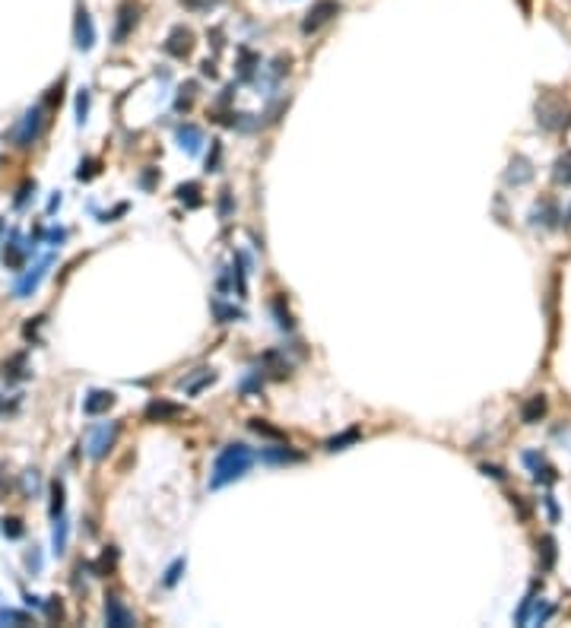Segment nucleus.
<instances>
[{
  "label": "nucleus",
  "mask_w": 571,
  "mask_h": 628,
  "mask_svg": "<svg viewBox=\"0 0 571 628\" xmlns=\"http://www.w3.org/2000/svg\"><path fill=\"white\" fill-rule=\"evenodd\" d=\"M251 463H254V450L247 448V444H241V441L226 444V448L216 454L213 476H209V488L216 492V488H222V486H228V482L241 479V476L251 469Z\"/></svg>",
  "instance_id": "obj_1"
},
{
  "label": "nucleus",
  "mask_w": 571,
  "mask_h": 628,
  "mask_svg": "<svg viewBox=\"0 0 571 628\" xmlns=\"http://www.w3.org/2000/svg\"><path fill=\"white\" fill-rule=\"evenodd\" d=\"M118 431H121L118 422H99L92 431H89V438H86V454L92 457V460H102V457L114 448Z\"/></svg>",
  "instance_id": "obj_2"
},
{
  "label": "nucleus",
  "mask_w": 571,
  "mask_h": 628,
  "mask_svg": "<svg viewBox=\"0 0 571 628\" xmlns=\"http://www.w3.org/2000/svg\"><path fill=\"white\" fill-rule=\"evenodd\" d=\"M42 124H44V108L42 105L29 108V111L23 114V121L13 127V143L23 146V149H29V146L38 140V133H42Z\"/></svg>",
  "instance_id": "obj_3"
},
{
  "label": "nucleus",
  "mask_w": 571,
  "mask_h": 628,
  "mask_svg": "<svg viewBox=\"0 0 571 628\" xmlns=\"http://www.w3.org/2000/svg\"><path fill=\"white\" fill-rule=\"evenodd\" d=\"M340 13V4L336 0H317L314 6H311L308 13H305V19H302V32L305 35H311V32H317L321 25H327L330 19Z\"/></svg>",
  "instance_id": "obj_4"
},
{
  "label": "nucleus",
  "mask_w": 571,
  "mask_h": 628,
  "mask_svg": "<svg viewBox=\"0 0 571 628\" xmlns=\"http://www.w3.org/2000/svg\"><path fill=\"white\" fill-rule=\"evenodd\" d=\"M105 625H111V628H133V625H137L133 612L124 606V600L114 596V593L105 596Z\"/></svg>",
  "instance_id": "obj_5"
},
{
  "label": "nucleus",
  "mask_w": 571,
  "mask_h": 628,
  "mask_svg": "<svg viewBox=\"0 0 571 628\" xmlns=\"http://www.w3.org/2000/svg\"><path fill=\"white\" fill-rule=\"evenodd\" d=\"M190 51H194V32L184 29V25H175V29L168 32V38H165V54L184 61Z\"/></svg>",
  "instance_id": "obj_6"
},
{
  "label": "nucleus",
  "mask_w": 571,
  "mask_h": 628,
  "mask_svg": "<svg viewBox=\"0 0 571 628\" xmlns=\"http://www.w3.org/2000/svg\"><path fill=\"white\" fill-rule=\"evenodd\" d=\"M73 42L80 51H89L95 44V25H92V16H89L86 6L76 10V23H73Z\"/></svg>",
  "instance_id": "obj_7"
},
{
  "label": "nucleus",
  "mask_w": 571,
  "mask_h": 628,
  "mask_svg": "<svg viewBox=\"0 0 571 628\" xmlns=\"http://www.w3.org/2000/svg\"><path fill=\"white\" fill-rule=\"evenodd\" d=\"M51 260H54V257H51V254H48V257H44V260H42V264H35V266H32V270H29V273H25V276H23V279H19V283H16V285H13V295H16V298H29V295H32V292H35V289H38V283H42V279H44V273H48Z\"/></svg>",
  "instance_id": "obj_8"
},
{
  "label": "nucleus",
  "mask_w": 571,
  "mask_h": 628,
  "mask_svg": "<svg viewBox=\"0 0 571 628\" xmlns=\"http://www.w3.org/2000/svg\"><path fill=\"white\" fill-rule=\"evenodd\" d=\"M25 257H29V247H25L23 235L13 232L10 241H6V247H4V266H10V270H19V266L25 264Z\"/></svg>",
  "instance_id": "obj_9"
},
{
  "label": "nucleus",
  "mask_w": 571,
  "mask_h": 628,
  "mask_svg": "<svg viewBox=\"0 0 571 628\" xmlns=\"http://www.w3.org/2000/svg\"><path fill=\"white\" fill-rule=\"evenodd\" d=\"M133 25H137V6L133 4H121L118 10V25H114V44H124V38L133 32Z\"/></svg>",
  "instance_id": "obj_10"
},
{
  "label": "nucleus",
  "mask_w": 571,
  "mask_h": 628,
  "mask_svg": "<svg viewBox=\"0 0 571 628\" xmlns=\"http://www.w3.org/2000/svg\"><path fill=\"white\" fill-rule=\"evenodd\" d=\"M114 406V393L111 390H89L86 400H82V412L86 416H102Z\"/></svg>",
  "instance_id": "obj_11"
},
{
  "label": "nucleus",
  "mask_w": 571,
  "mask_h": 628,
  "mask_svg": "<svg viewBox=\"0 0 571 628\" xmlns=\"http://www.w3.org/2000/svg\"><path fill=\"white\" fill-rule=\"evenodd\" d=\"M178 416H181V406L168 403V400H152L146 406V419L149 422H168V419H178Z\"/></svg>",
  "instance_id": "obj_12"
},
{
  "label": "nucleus",
  "mask_w": 571,
  "mask_h": 628,
  "mask_svg": "<svg viewBox=\"0 0 571 628\" xmlns=\"http://www.w3.org/2000/svg\"><path fill=\"white\" fill-rule=\"evenodd\" d=\"M530 178H533L530 162H527L524 156H514V162H511V168H508L505 181H508V184H514V187H520V184H527Z\"/></svg>",
  "instance_id": "obj_13"
},
{
  "label": "nucleus",
  "mask_w": 571,
  "mask_h": 628,
  "mask_svg": "<svg viewBox=\"0 0 571 628\" xmlns=\"http://www.w3.org/2000/svg\"><path fill=\"white\" fill-rule=\"evenodd\" d=\"M178 140H181V149H188L190 156H197V152H200V143H203V133H200V127L184 124V127H178Z\"/></svg>",
  "instance_id": "obj_14"
},
{
  "label": "nucleus",
  "mask_w": 571,
  "mask_h": 628,
  "mask_svg": "<svg viewBox=\"0 0 571 628\" xmlns=\"http://www.w3.org/2000/svg\"><path fill=\"white\" fill-rule=\"evenodd\" d=\"M543 416H546V397H543V393H533V397L524 403V410H520V419H524L527 425H533V422H539Z\"/></svg>",
  "instance_id": "obj_15"
},
{
  "label": "nucleus",
  "mask_w": 571,
  "mask_h": 628,
  "mask_svg": "<svg viewBox=\"0 0 571 628\" xmlns=\"http://www.w3.org/2000/svg\"><path fill=\"white\" fill-rule=\"evenodd\" d=\"M539 124H543L546 130H558V127L568 124V118H565L562 108H549V105H543V108H539Z\"/></svg>",
  "instance_id": "obj_16"
},
{
  "label": "nucleus",
  "mask_w": 571,
  "mask_h": 628,
  "mask_svg": "<svg viewBox=\"0 0 571 628\" xmlns=\"http://www.w3.org/2000/svg\"><path fill=\"white\" fill-rule=\"evenodd\" d=\"M213 381H216L213 368H200V374H197V378H190V381H181V387H184V393H190V397H194V393H200L203 387L213 384Z\"/></svg>",
  "instance_id": "obj_17"
},
{
  "label": "nucleus",
  "mask_w": 571,
  "mask_h": 628,
  "mask_svg": "<svg viewBox=\"0 0 571 628\" xmlns=\"http://www.w3.org/2000/svg\"><path fill=\"white\" fill-rule=\"evenodd\" d=\"M260 457H264L266 463H298L302 460V454L292 450V448H266Z\"/></svg>",
  "instance_id": "obj_18"
},
{
  "label": "nucleus",
  "mask_w": 571,
  "mask_h": 628,
  "mask_svg": "<svg viewBox=\"0 0 571 628\" xmlns=\"http://www.w3.org/2000/svg\"><path fill=\"white\" fill-rule=\"evenodd\" d=\"M359 438H362L359 429H346V431H340V435L327 438V444H324V448H327V450H346L349 444H355Z\"/></svg>",
  "instance_id": "obj_19"
},
{
  "label": "nucleus",
  "mask_w": 571,
  "mask_h": 628,
  "mask_svg": "<svg viewBox=\"0 0 571 628\" xmlns=\"http://www.w3.org/2000/svg\"><path fill=\"white\" fill-rule=\"evenodd\" d=\"M67 536H70V524L61 514V517H54V533H51V543H54L57 555H63V549H67Z\"/></svg>",
  "instance_id": "obj_20"
},
{
  "label": "nucleus",
  "mask_w": 571,
  "mask_h": 628,
  "mask_svg": "<svg viewBox=\"0 0 571 628\" xmlns=\"http://www.w3.org/2000/svg\"><path fill=\"white\" fill-rule=\"evenodd\" d=\"M539 590H543V581H539V584H533V587H530V593H527L524 600H520V609H517V612H514V622H517V625H524V622L530 619V609H533V603H536V593H539Z\"/></svg>",
  "instance_id": "obj_21"
},
{
  "label": "nucleus",
  "mask_w": 571,
  "mask_h": 628,
  "mask_svg": "<svg viewBox=\"0 0 571 628\" xmlns=\"http://www.w3.org/2000/svg\"><path fill=\"white\" fill-rule=\"evenodd\" d=\"M251 431L254 435H264V438H273V441H286V431H279V429H273V425H266L264 419H251Z\"/></svg>",
  "instance_id": "obj_22"
},
{
  "label": "nucleus",
  "mask_w": 571,
  "mask_h": 628,
  "mask_svg": "<svg viewBox=\"0 0 571 628\" xmlns=\"http://www.w3.org/2000/svg\"><path fill=\"white\" fill-rule=\"evenodd\" d=\"M63 482L61 479H54L51 482V517H61L63 514Z\"/></svg>",
  "instance_id": "obj_23"
},
{
  "label": "nucleus",
  "mask_w": 571,
  "mask_h": 628,
  "mask_svg": "<svg viewBox=\"0 0 571 628\" xmlns=\"http://www.w3.org/2000/svg\"><path fill=\"white\" fill-rule=\"evenodd\" d=\"M32 615L29 612H19V609H0V625H29Z\"/></svg>",
  "instance_id": "obj_24"
},
{
  "label": "nucleus",
  "mask_w": 571,
  "mask_h": 628,
  "mask_svg": "<svg viewBox=\"0 0 571 628\" xmlns=\"http://www.w3.org/2000/svg\"><path fill=\"white\" fill-rule=\"evenodd\" d=\"M25 355H13L10 362H4V378L6 381H16V378H25Z\"/></svg>",
  "instance_id": "obj_25"
},
{
  "label": "nucleus",
  "mask_w": 571,
  "mask_h": 628,
  "mask_svg": "<svg viewBox=\"0 0 571 628\" xmlns=\"http://www.w3.org/2000/svg\"><path fill=\"white\" fill-rule=\"evenodd\" d=\"M555 181H558V184H565V187L571 184V149L555 162Z\"/></svg>",
  "instance_id": "obj_26"
},
{
  "label": "nucleus",
  "mask_w": 571,
  "mask_h": 628,
  "mask_svg": "<svg viewBox=\"0 0 571 628\" xmlns=\"http://www.w3.org/2000/svg\"><path fill=\"white\" fill-rule=\"evenodd\" d=\"M539 546H543V549H539V552H543V571H549L552 565H555V539L543 536V539H539Z\"/></svg>",
  "instance_id": "obj_27"
},
{
  "label": "nucleus",
  "mask_w": 571,
  "mask_h": 628,
  "mask_svg": "<svg viewBox=\"0 0 571 628\" xmlns=\"http://www.w3.org/2000/svg\"><path fill=\"white\" fill-rule=\"evenodd\" d=\"M213 311L222 324H232V321H241V317H245L238 308H228V304H222V302H213Z\"/></svg>",
  "instance_id": "obj_28"
},
{
  "label": "nucleus",
  "mask_w": 571,
  "mask_h": 628,
  "mask_svg": "<svg viewBox=\"0 0 571 628\" xmlns=\"http://www.w3.org/2000/svg\"><path fill=\"white\" fill-rule=\"evenodd\" d=\"M86 114H89V92L86 89H80V95H76V124H86Z\"/></svg>",
  "instance_id": "obj_29"
},
{
  "label": "nucleus",
  "mask_w": 571,
  "mask_h": 628,
  "mask_svg": "<svg viewBox=\"0 0 571 628\" xmlns=\"http://www.w3.org/2000/svg\"><path fill=\"white\" fill-rule=\"evenodd\" d=\"M197 184H181V187H178V200H188L190 207H200V197H197Z\"/></svg>",
  "instance_id": "obj_30"
},
{
  "label": "nucleus",
  "mask_w": 571,
  "mask_h": 628,
  "mask_svg": "<svg viewBox=\"0 0 571 628\" xmlns=\"http://www.w3.org/2000/svg\"><path fill=\"white\" fill-rule=\"evenodd\" d=\"M184 565H188L184 558H175V562H171V568L165 571V587H175L178 577H181V571H184Z\"/></svg>",
  "instance_id": "obj_31"
},
{
  "label": "nucleus",
  "mask_w": 571,
  "mask_h": 628,
  "mask_svg": "<svg viewBox=\"0 0 571 628\" xmlns=\"http://www.w3.org/2000/svg\"><path fill=\"white\" fill-rule=\"evenodd\" d=\"M273 314H276V324L283 330H292V314L289 311H283V298H276V302H273Z\"/></svg>",
  "instance_id": "obj_32"
},
{
  "label": "nucleus",
  "mask_w": 571,
  "mask_h": 628,
  "mask_svg": "<svg viewBox=\"0 0 571 628\" xmlns=\"http://www.w3.org/2000/svg\"><path fill=\"white\" fill-rule=\"evenodd\" d=\"M0 530H4V536H10V539H19V536H23V520H16V517H6V520H4V527H0Z\"/></svg>",
  "instance_id": "obj_33"
},
{
  "label": "nucleus",
  "mask_w": 571,
  "mask_h": 628,
  "mask_svg": "<svg viewBox=\"0 0 571 628\" xmlns=\"http://www.w3.org/2000/svg\"><path fill=\"white\" fill-rule=\"evenodd\" d=\"M533 479L536 482H555V469L546 467V463H539V467L533 469Z\"/></svg>",
  "instance_id": "obj_34"
},
{
  "label": "nucleus",
  "mask_w": 571,
  "mask_h": 628,
  "mask_svg": "<svg viewBox=\"0 0 571 628\" xmlns=\"http://www.w3.org/2000/svg\"><path fill=\"white\" fill-rule=\"evenodd\" d=\"M25 565H29V571H32V574H38V571H42V552H38L35 546H32V552H29V555H25Z\"/></svg>",
  "instance_id": "obj_35"
},
{
  "label": "nucleus",
  "mask_w": 571,
  "mask_h": 628,
  "mask_svg": "<svg viewBox=\"0 0 571 628\" xmlns=\"http://www.w3.org/2000/svg\"><path fill=\"white\" fill-rule=\"evenodd\" d=\"M29 194H35V184L25 181L23 187H19V197H16V207H25V200H29Z\"/></svg>",
  "instance_id": "obj_36"
},
{
  "label": "nucleus",
  "mask_w": 571,
  "mask_h": 628,
  "mask_svg": "<svg viewBox=\"0 0 571 628\" xmlns=\"http://www.w3.org/2000/svg\"><path fill=\"white\" fill-rule=\"evenodd\" d=\"M479 469H482V473H486V476H492V479H505V476H508L505 469H501V467H495V463H482Z\"/></svg>",
  "instance_id": "obj_37"
},
{
  "label": "nucleus",
  "mask_w": 571,
  "mask_h": 628,
  "mask_svg": "<svg viewBox=\"0 0 571 628\" xmlns=\"http://www.w3.org/2000/svg\"><path fill=\"white\" fill-rule=\"evenodd\" d=\"M552 612H555V606H543V609H536V612H533V622H536V625H546Z\"/></svg>",
  "instance_id": "obj_38"
},
{
  "label": "nucleus",
  "mask_w": 571,
  "mask_h": 628,
  "mask_svg": "<svg viewBox=\"0 0 571 628\" xmlns=\"http://www.w3.org/2000/svg\"><path fill=\"white\" fill-rule=\"evenodd\" d=\"M219 152H222L219 140H213V156L207 159V168H209V171H216V165H219Z\"/></svg>",
  "instance_id": "obj_39"
},
{
  "label": "nucleus",
  "mask_w": 571,
  "mask_h": 628,
  "mask_svg": "<svg viewBox=\"0 0 571 628\" xmlns=\"http://www.w3.org/2000/svg\"><path fill=\"white\" fill-rule=\"evenodd\" d=\"M219 213L222 216L232 213V197H228V190H222V197H219Z\"/></svg>",
  "instance_id": "obj_40"
},
{
  "label": "nucleus",
  "mask_w": 571,
  "mask_h": 628,
  "mask_svg": "<svg viewBox=\"0 0 571 628\" xmlns=\"http://www.w3.org/2000/svg\"><path fill=\"white\" fill-rule=\"evenodd\" d=\"M543 505H546V511H549V520H558V507H555V498H552V495H546Z\"/></svg>",
  "instance_id": "obj_41"
},
{
  "label": "nucleus",
  "mask_w": 571,
  "mask_h": 628,
  "mask_svg": "<svg viewBox=\"0 0 571 628\" xmlns=\"http://www.w3.org/2000/svg\"><path fill=\"white\" fill-rule=\"evenodd\" d=\"M184 6H188V10H207L209 4H213V0H181Z\"/></svg>",
  "instance_id": "obj_42"
},
{
  "label": "nucleus",
  "mask_w": 571,
  "mask_h": 628,
  "mask_svg": "<svg viewBox=\"0 0 571 628\" xmlns=\"http://www.w3.org/2000/svg\"><path fill=\"white\" fill-rule=\"evenodd\" d=\"M95 175V168H92V162H86V165H80V171H76V178H92Z\"/></svg>",
  "instance_id": "obj_43"
},
{
  "label": "nucleus",
  "mask_w": 571,
  "mask_h": 628,
  "mask_svg": "<svg viewBox=\"0 0 571 628\" xmlns=\"http://www.w3.org/2000/svg\"><path fill=\"white\" fill-rule=\"evenodd\" d=\"M200 70H203V76H216V67H213L209 61H203V63H200Z\"/></svg>",
  "instance_id": "obj_44"
},
{
  "label": "nucleus",
  "mask_w": 571,
  "mask_h": 628,
  "mask_svg": "<svg viewBox=\"0 0 571 628\" xmlns=\"http://www.w3.org/2000/svg\"><path fill=\"white\" fill-rule=\"evenodd\" d=\"M48 241H63V228H51V232H48Z\"/></svg>",
  "instance_id": "obj_45"
},
{
  "label": "nucleus",
  "mask_w": 571,
  "mask_h": 628,
  "mask_svg": "<svg viewBox=\"0 0 571 628\" xmlns=\"http://www.w3.org/2000/svg\"><path fill=\"white\" fill-rule=\"evenodd\" d=\"M0 232H4V222H0Z\"/></svg>",
  "instance_id": "obj_46"
},
{
  "label": "nucleus",
  "mask_w": 571,
  "mask_h": 628,
  "mask_svg": "<svg viewBox=\"0 0 571 628\" xmlns=\"http://www.w3.org/2000/svg\"><path fill=\"white\" fill-rule=\"evenodd\" d=\"M0 165H4V156H0Z\"/></svg>",
  "instance_id": "obj_47"
}]
</instances>
